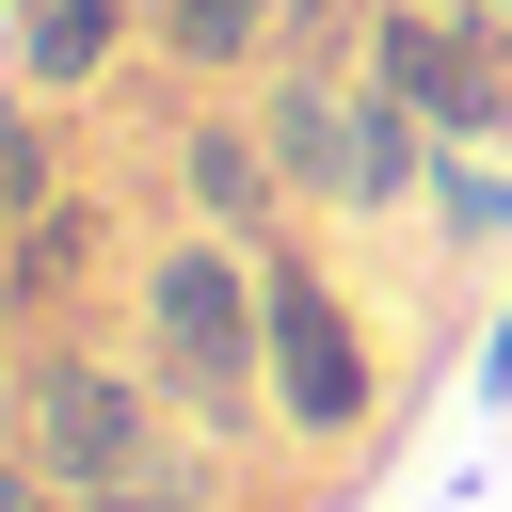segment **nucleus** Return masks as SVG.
I'll return each mask as SVG.
<instances>
[{
  "label": "nucleus",
  "mask_w": 512,
  "mask_h": 512,
  "mask_svg": "<svg viewBox=\"0 0 512 512\" xmlns=\"http://www.w3.org/2000/svg\"><path fill=\"white\" fill-rule=\"evenodd\" d=\"M128 352L192 432H272V304H256V240L224 224H160L128 256Z\"/></svg>",
  "instance_id": "1"
},
{
  "label": "nucleus",
  "mask_w": 512,
  "mask_h": 512,
  "mask_svg": "<svg viewBox=\"0 0 512 512\" xmlns=\"http://www.w3.org/2000/svg\"><path fill=\"white\" fill-rule=\"evenodd\" d=\"M80 512H224V432H192V416H176V432H160L128 480H96Z\"/></svg>",
  "instance_id": "9"
},
{
  "label": "nucleus",
  "mask_w": 512,
  "mask_h": 512,
  "mask_svg": "<svg viewBox=\"0 0 512 512\" xmlns=\"http://www.w3.org/2000/svg\"><path fill=\"white\" fill-rule=\"evenodd\" d=\"M0 512H80V496H64V480H48L32 448H0Z\"/></svg>",
  "instance_id": "12"
},
{
  "label": "nucleus",
  "mask_w": 512,
  "mask_h": 512,
  "mask_svg": "<svg viewBox=\"0 0 512 512\" xmlns=\"http://www.w3.org/2000/svg\"><path fill=\"white\" fill-rule=\"evenodd\" d=\"M352 64L400 112H432V144H512V32H480L464 0H368Z\"/></svg>",
  "instance_id": "4"
},
{
  "label": "nucleus",
  "mask_w": 512,
  "mask_h": 512,
  "mask_svg": "<svg viewBox=\"0 0 512 512\" xmlns=\"http://www.w3.org/2000/svg\"><path fill=\"white\" fill-rule=\"evenodd\" d=\"M176 208H192V224H224V240H256V256L288 240V208H304V192H288V160H272L256 96H192V112H176Z\"/></svg>",
  "instance_id": "5"
},
{
  "label": "nucleus",
  "mask_w": 512,
  "mask_h": 512,
  "mask_svg": "<svg viewBox=\"0 0 512 512\" xmlns=\"http://www.w3.org/2000/svg\"><path fill=\"white\" fill-rule=\"evenodd\" d=\"M96 256H112V208H96V192H48L32 224H0V320H16V336H48V320L80 304V272H96Z\"/></svg>",
  "instance_id": "7"
},
{
  "label": "nucleus",
  "mask_w": 512,
  "mask_h": 512,
  "mask_svg": "<svg viewBox=\"0 0 512 512\" xmlns=\"http://www.w3.org/2000/svg\"><path fill=\"white\" fill-rule=\"evenodd\" d=\"M432 240L512 256V144H448V160H432Z\"/></svg>",
  "instance_id": "10"
},
{
  "label": "nucleus",
  "mask_w": 512,
  "mask_h": 512,
  "mask_svg": "<svg viewBox=\"0 0 512 512\" xmlns=\"http://www.w3.org/2000/svg\"><path fill=\"white\" fill-rule=\"evenodd\" d=\"M160 432H176V400L144 384V352H80V336H32V352H16V448H32L64 496L128 480Z\"/></svg>",
  "instance_id": "3"
},
{
  "label": "nucleus",
  "mask_w": 512,
  "mask_h": 512,
  "mask_svg": "<svg viewBox=\"0 0 512 512\" xmlns=\"http://www.w3.org/2000/svg\"><path fill=\"white\" fill-rule=\"evenodd\" d=\"M480 400H512V304L480 320Z\"/></svg>",
  "instance_id": "13"
},
{
  "label": "nucleus",
  "mask_w": 512,
  "mask_h": 512,
  "mask_svg": "<svg viewBox=\"0 0 512 512\" xmlns=\"http://www.w3.org/2000/svg\"><path fill=\"white\" fill-rule=\"evenodd\" d=\"M128 48H144V0H0V80L48 96V112L128 80Z\"/></svg>",
  "instance_id": "6"
},
{
  "label": "nucleus",
  "mask_w": 512,
  "mask_h": 512,
  "mask_svg": "<svg viewBox=\"0 0 512 512\" xmlns=\"http://www.w3.org/2000/svg\"><path fill=\"white\" fill-rule=\"evenodd\" d=\"M144 48H160L192 96H240V80L288 48V0H144Z\"/></svg>",
  "instance_id": "8"
},
{
  "label": "nucleus",
  "mask_w": 512,
  "mask_h": 512,
  "mask_svg": "<svg viewBox=\"0 0 512 512\" xmlns=\"http://www.w3.org/2000/svg\"><path fill=\"white\" fill-rule=\"evenodd\" d=\"M64 192V128H48V96H0V224H32Z\"/></svg>",
  "instance_id": "11"
},
{
  "label": "nucleus",
  "mask_w": 512,
  "mask_h": 512,
  "mask_svg": "<svg viewBox=\"0 0 512 512\" xmlns=\"http://www.w3.org/2000/svg\"><path fill=\"white\" fill-rule=\"evenodd\" d=\"M256 304H272V432L288 448H368L384 432V336L352 320V288L304 256V240H272L256 256Z\"/></svg>",
  "instance_id": "2"
}]
</instances>
